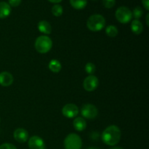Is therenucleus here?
Wrapping results in <instances>:
<instances>
[{"label":"nucleus","instance_id":"obj_1","mask_svg":"<svg viewBox=\"0 0 149 149\" xmlns=\"http://www.w3.org/2000/svg\"><path fill=\"white\" fill-rule=\"evenodd\" d=\"M121 130L116 125H111L104 130L101 135L103 142L108 146L116 145L121 139Z\"/></svg>","mask_w":149,"mask_h":149},{"label":"nucleus","instance_id":"obj_2","mask_svg":"<svg viewBox=\"0 0 149 149\" xmlns=\"http://www.w3.org/2000/svg\"><path fill=\"white\" fill-rule=\"evenodd\" d=\"M106 26V20L101 15L95 14L90 16L87 22V26L92 31H100Z\"/></svg>","mask_w":149,"mask_h":149},{"label":"nucleus","instance_id":"obj_3","mask_svg":"<svg viewBox=\"0 0 149 149\" xmlns=\"http://www.w3.org/2000/svg\"><path fill=\"white\" fill-rule=\"evenodd\" d=\"M52 47V39L47 36H40L36 38L35 41V48L39 53H47Z\"/></svg>","mask_w":149,"mask_h":149},{"label":"nucleus","instance_id":"obj_4","mask_svg":"<svg viewBox=\"0 0 149 149\" xmlns=\"http://www.w3.org/2000/svg\"><path fill=\"white\" fill-rule=\"evenodd\" d=\"M82 141L81 138L75 133H71L64 140V147L65 149H81Z\"/></svg>","mask_w":149,"mask_h":149},{"label":"nucleus","instance_id":"obj_5","mask_svg":"<svg viewBox=\"0 0 149 149\" xmlns=\"http://www.w3.org/2000/svg\"><path fill=\"white\" fill-rule=\"evenodd\" d=\"M116 20L121 23H127L132 20V11L127 7H120L116 10L115 13Z\"/></svg>","mask_w":149,"mask_h":149},{"label":"nucleus","instance_id":"obj_6","mask_svg":"<svg viewBox=\"0 0 149 149\" xmlns=\"http://www.w3.org/2000/svg\"><path fill=\"white\" fill-rule=\"evenodd\" d=\"M81 113L86 119H93L97 117V114H98V110L96 106L93 104L87 103L81 107Z\"/></svg>","mask_w":149,"mask_h":149},{"label":"nucleus","instance_id":"obj_7","mask_svg":"<svg viewBox=\"0 0 149 149\" xmlns=\"http://www.w3.org/2000/svg\"><path fill=\"white\" fill-rule=\"evenodd\" d=\"M98 79L93 75H90L86 77L83 82V87L87 92H93L98 87Z\"/></svg>","mask_w":149,"mask_h":149},{"label":"nucleus","instance_id":"obj_8","mask_svg":"<svg viewBox=\"0 0 149 149\" xmlns=\"http://www.w3.org/2000/svg\"><path fill=\"white\" fill-rule=\"evenodd\" d=\"M79 108L74 103H68L62 109V113L65 117L72 119L79 114Z\"/></svg>","mask_w":149,"mask_h":149},{"label":"nucleus","instance_id":"obj_9","mask_svg":"<svg viewBox=\"0 0 149 149\" xmlns=\"http://www.w3.org/2000/svg\"><path fill=\"white\" fill-rule=\"evenodd\" d=\"M29 146L30 149H45V143L42 138L39 136H32L29 140Z\"/></svg>","mask_w":149,"mask_h":149},{"label":"nucleus","instance_id":"obj_10","mask_svg":"<svg viewBox=\"0 0 149 149\" xmlns=\"http://www.w3.org/2000/svg\"><path fill=\"white\" fill-rule=\"evenodd\" d=\"M13 137L15 140L18 143H25L29 139V133L27 130L23 128H17L14 131Z\"/></svg>","mask_w":149,"mask_h":149},{"label":"nucleus","instance_id":"obj_11","mask_svg":"<svg viewBox=\"0 0 149 149\" xmlns=\"http://www.w3.org/2000/svg\"><path fill=\"white\" fill-rule=\"evenodd\" d=\"M13 77L10 73L3 71L0 73V85L3 87H9L13 83Z\"/></svg>","mask_w":149,"mask_h":149},{"label":"nucleus","instance_id":"obj_12","mask_svg":"<svg viewBox=\"0 0 149 149\" xmlns=\"http://www.w3.org/2000/svg\"><path fill=\"white\" fill-rule=\"evenodd\" d=\"M38 30L45 34H49L52 32V26L47 20H41L37 25Z\"/></svg>","mask_w":149,"mask_h":149},{"label":"nucleus","instance_id":"obj_13","mask_svg":"<svg viewBox=\"0 0 149 149\" xmlns=\"http://www.w3.org/2000/svg\"><path fill=\"white\" fill-rule=\"evenodd\" d=\"M11 13V7L5 1L0 2V19L6 18Z\"/></svg>","mask_w":149,"mask_h":149},{"label":"nucleus","instance_id":"obj_14","mask_svg":"<svg viewBox=\"0 0 149 149\" xmlns=\"http://www.w3.org/2000/svg\"><path fill=\"white\" fill-rule=\"evenodd\" d=\"M73 125L75 130L79 132L84 130L87 127V123H86L85 120L83 119L82 117H77L73 122Z\"/></svg>","mask_w":149,"mask_h":149},{"label":"nucleus","instance_id":"obj_15","mask_svg":"<svg viewBox=\"0 0 149 149\" xmlns=\"http://www.w3.org/2000/svg\"><path fill=\"white\" fill-rule=\"evenodd\" d=\"M131 30L135 34L139 35L143 31V26L139 20H134L131 23Z\"/></svg>","mask_w":149,"mask_h":149},{"label":"nucleus","instance_id":"obj_16","mask_svg":"<svg viewBox=\"0 0 149 149\" xmlns=\"http://www.w3.org/2000/svg\"><path fill=\"white\" fill-rule=\"evenodd\" d=\"M49 69L54 73H58L61 71L62 68V65L58 60L53 59L49 61Z\"/></svg>","mask_w":149,"mask_h":149},{"label":"nucleus","instance_id":"obj_17","mask_svg":"<svg viewBox=\"0 0 149 149\" xmlns=\"http://www.w3.org/2000/svg\"><path fill=\"white\" fill-rule=\"evenodd\" d=\"M70 4L76 10H82L87 6V0H70Z\"/></svg>","mask_w":149,"mask_h":149},{"label":"nucleus","instance_id":"obj_18","mask_svg":"<svg viewBox=\"0 0 149 149\" xmlns=\"http://www.w3.org/2000/svg\"><path fill=\"white\" fill-rule=\"evenodd\" d=\"M118 33H119V31L115 26L110 25L106 27V33L107 34V36H110V37H115L117 36Z\"/></svg>","mask_w":149,"mask_h":149},{"label":"nucleus","instance_id":"obj_19","mask_svg":"<svg viewBox=\"0 0 149 149\" xmlns=\"http://www.w3.org/2000/svg\"><path fill=\"white\" fill-rule=\"evenodd\" d=\"M52 13L55 17H60L63 13V7L60 4H55L52 7Z\"/></svg>","mask_w":149,"mask_h":149},{"label":"nucleus","instance_id":"obj_20","mask_svg":"<svg viewBox=\"0 0 149 149\" xmlns=\"http://www.w3.org/2000/svg\"><path fill=\"white\" fill-rule=\"evenodd\" d=\"M132 14V16L135 18V20H139L143 14V10L141 7H136L133 10Z\"/></svg>","mask_w":149,"mask_h":149},{"label":"nucleus","instance_id":"obj_21","mask_svg":"<svg viewBox=\"0 0 149 149\" xmlns=\"http://www.w3.org/2000/svg\"><path fill=\"white\" fill-rule=\"evenodd\" d=\"M85 71L90 75H93L95 72V65L93 63H87L84 67Z\"/></svg>","mask_w":149,"mask_h":149},{"label":"nucleus","instance_id":"obj_22","mask_svg":"<svg viewBox=\"0 0 149 149\" xmlns=\"http://www.w3.org/2000/svg\"><path fill=\"white\" fill-rule=\"evenodd\" d=\"M102 2H103V6L106 8L110 9L112 8L115 5V4H116V0H103Z\"/></svg>","mask_w":149,"mask_h":149},{"label":"nucleus","instance_id":"obj_23","mask_svg":"<svg viewBox=\"0 0 149 149\" xmlns=\"http://www.w3.org/2000/svg\"><path fill=\"white\" fill-rule=\"evenodd\" d=\"M0 149H17V148L13 144L6 143H3L0 146Z\"/></svg>","mask_w":149,"mask_h":149},{"label":"nucleus","instance_id":"obj_24","mask_svg":"<svg viewBox=\"0 0 149 149\" xmlns=\"http://www.w3.org/2000/svg\"><path fill=\"white\" fill-rule=\"evenodd\" d=\"M22 0H9V3L10 6L12 7H17L20 4Z\"/></svg>","mask_w":149,"mask_h":149},{"label":"nucleus","instance_id":"obj_25","mask_svg":"<svg viewBox=\"0 0 149 149\" xmlns=\"http://www.w3.org/2000/svg\"><path fill=\"white\" fill-rule=\"evenodd\" d=\"M142 4L146 10H149V0H142Z\"/></svg>","mask_w":149,"mask_h":149},{"label":"nucleus","instance_id":"obj_26","mask_svg":"<svg viewBox=\"0 0 149 149\" xmlns=\"http://www.w3.org/2000/svg\"><path fill=\"white\" fill-rule=\"evenodd\" d=\"M48 1H50V2L52 3H55V4H56V3H60L61 1H62L63 0H48Z\"/></svg>","mask_w":149,"mask_h":149},{"label":"nucleus","instance_id":"obj_27","mask_svg":"<svg viewBox=\"0 0 149 149\" xmlns=\"http://www.w3.org/2000/svg\"><path fill=\"white\" fill-rule=\"evenodd\" d=\"M148 17H149V14L148 13V14L146 15V24L147 26H149V21H148Z\"/></svg>","mask_w":149,"mask_h":149},{"label":"nucleus","instance_id":"obj_28","mask_svg":"<svg viewBox=\"0 0 149 149\" xmlns=\"http://www.w3.org/2000/svg\"><path fill=\"white\" fill-rule=\"evenodd\" d=\"M110 149H123V148H120V147H114V148H111Z\"/></svg>","mask_w":149,"mask_h":149},{"label":"nucleus","instance_id":"obj_29","mask_svg":"<svg viewBox=\"0 0 149 149\" xmlns=\"http://www.w3.org/2000/svg\"><path fill=\"white\" fill-rule=\"evenodd\" d=\"M87 149H100V148H95V147H90V148H87Z\"/></svg>","mask_w":149,"mask_h":149}]
</instances>
